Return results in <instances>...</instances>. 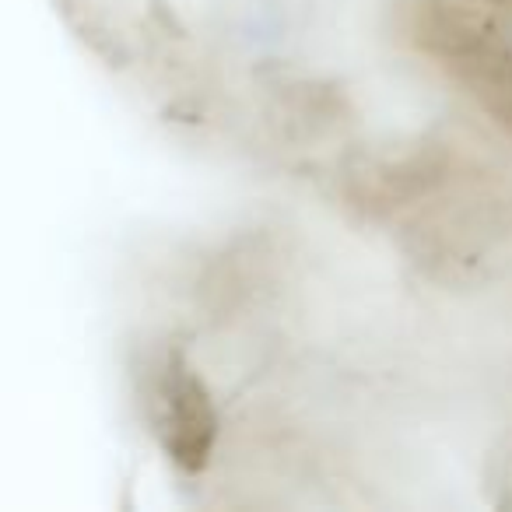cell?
Instances as JSON below:
<instances>
[{
	"mask_svg": "<svg viewBox=\"0 0 512 512\" xmlns=\"http://www.w3.org/2000/svg\"><path fill=\"white\" fill-rule=\"evenodd\" d=\"M144 404L162 449L186 470H200L207 463L214 442V407L207 390L176 355L155 358L148 365V383H144Z\"/></svg>",
	"mask_w": 512,
	"mask_h": 512,
	"instance_id": "obj_1",
	"label": "cell"
}]
</instances>
